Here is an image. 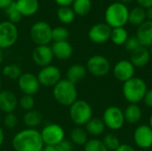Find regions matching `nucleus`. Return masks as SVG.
I'll use <instances>...</instances> for the list:
<instances>
[{"mask_svg":"<svg viewBox=\"0 0 152 151\" xmlns=\"http://www.w3.org/2000/svg\"><path fill=\"white\" fill-rule=\"evenodd\" d=\"M14 151H42L45 148L40 131L26 128L19 131L12 139Z\"/></svg>","mask_w":152,"mask_h":151,"instance_id":"1","label":"nucleus"},{"mask_svg":"<svg viewBox=\"0 0 152 151\" xmlns=\"http://www.w3.org/2000/svg\"><path fill=\"white\" fill-rule=\"evenodd\" d=\"M77 89L76 85L66 78H61L53 87V96L61 105L70 107L77 100Z\"/></svg>","mask_w":152,"mask_h":151,"instance_id":"2","label":"nucleus"},{"mask_svg":"<svg viewBox=\"0 0 152 151\" xmlns=\"http://www.w3.org/2000/svg\"><path fill=\"white\" fill-rule=\"evenodd\" d=\"M129 11L128 7L121 2L110 4L105 10V23L111 28L125 27L128 22Z\"/></svg>","mask_w":152,"mask_h":151,"instance_id":"3","label":"nucleus"},{"mask_svg":"<svg viewBox=\"0 0 152 151\" xmlns=\"http://www.w3.org/2000/svg\"><path fill=\"white\" fill-rule=\"evenodd\" d=\"M147 85L141 77H132L124 83L122 92L125 99L130 104H137L143 100L147 92Z\"/></svg>","mask_w":152,"mask_h":151,"instance_id":"4","label":"nucleus"},{"mask_svg":"<svg viewBox=\"0 0 152 151\" xmlns=\"http://www.w3.org/2000/svg\"><path fill=\"white\" fill-rule=\"evenodd\" d=\"M69 117L77 126L86 125L93 118V109L84 100H77L69 107Z\"/></svg>","mask_w":152,"mask_h":151,"instance_id":"5","label":"nucleus"},{"mask_svg":"<svg viewBox=\"0 0 152 151\" xmlns=\"http://www.w3.org/2000/svg\"><path fill=\"white\" fill-rule=\"evenodd\" d=\"M53 28L46 21L39 20L35 22L29 30L32 42L36 45H49L52 40Z\"/></svg>","mask_w":152,"mask_h":151,"instance_id":"6","label":"nucleus"},{"mask_svg":"<svg viewBox=\"0 0 152 151\" xmlns=\"http://www.w3.org/2000/svg\"><path fill=\"white\" fill-rule=\"evenodd\" d=\"M40 134L45 146L59 145L65 139V131L63 127L54 123L45 125L40 131Z\"/></svg>","mask_w":152,"mask_h":151,"instance_id":"7","label":"nucleus"},{"mask_svg":"<svg viewBox=\"0 0 152 151\" xmlns=\"http://www.w3.org/2000/svg\"><path fill=\"white\" fill-rule=\"evenodd\" d=\"M19 37V30L16 24L4 20L0 22V49H7L13 46Z\"/></svg>","mask_w":152,"mask_h":151,"instance_id":"8","label":"nucleus"},{"mask_svg":"<svg viewBox=\"0 0 152 151\" xmlns=\"http://www.w3.org/2000/svg\"><path fill=\"white\" fill-rule=\"evenodd\" d=\"M37 77L41 86L49 88L53 87L58 82L61 80V72L57 66L51 64L41 68Z\"/></svg>","mask_w":152,"mask_h":151,"instance_id":"9","label":"nucleus"},{"mask_svg":"<svg viewBox=\"0 0 152 151\" xmlns=\"http://www.w3.org/2000/svg\"><path fill=\"white\" fill-rule=\"evenodd\" d=\"M86 68L94 77H104L110 70V63L105 56L95 54L87 60Z\"/></svg>","mask_w":152,"mask_h":151,"instance_id":"10","label":"nucleus"},{"mask_svg":"<svg viewBox=\"0 0 152 151\" xmlns=\"http://www.w3.org/2000/svg\"><path fill=\"white\" fill-rule=\"evenodd\" d=\"M102 121L106 127L111 130H119L125 124L124 111L117 106L108 107L103 112Z\"/></svg>","mask_w":152,"mask_h":151,"instance_id":"11","label":"nucleus"},{"mask_svg":"<svg viewBox=\"0 0 152 151\" xmlns=\"http://www.w3.org/2000/svg\"><path fill=\"white\" fill-rule=\"evenodd\" d=\"M19 90L26 95L34 96L37 93L40 88V84L37 77L31 72L22 73L17 80Z\"/></svg>","mask_w":152,"mask_h":151,"instance_id":"12","label":"nucleus"},{"mask_svg":"<svg viewBox=\"0 0 152 151\" xmlns=\"http://www.w3.org/2000/svg\"><path fill=\"white\" fill-rule=\"evenodd\" d=\"M111 30L112 28L105 22L96 23L89 29L88 37L90 41L94 44H103L110 39Z\"/></svg>","mask_w":152,"mask_h":151,"instance_id":"13","label":"nucleus"},{"mask_svg":"<svg viewBox=\"0 0 152 151\" xmlns=\"http://www.w3.org/2000/svg\"><path fill=\"white\" fill-rule=\"evenodd\" d=\"M53 58V53L50 45H37L32 52V61L40 68L51 65Z\"/></svg>","mask_w":152,"mask_h":151,"instance_id":"14","label":"nucleus"},{"mask_svg":"<svg viewBox=\"0 0 152 151\" xmlns=\"http://www.w3.org/2000/svg\"><path fill=\"white\" fill-rule=\"evenodd\" d=\"M114 77L120 82H126L134 77L135 67L132 64L130 61L121 60L116 63L113 69Z\"/></svg>","mask_w":152,"mask_h":151,"instance_id":"15","label":"nucleus"},{"mask_svg":"<svg viewBox=\"0 0 152 151\" xmlns=\"http://www.w3.org/2000/svg\"><path fill=\"white\" fill-rule=\"evenodd\" d=\"M135 144L141 149H150L152 147V129L150 125H142L138 126L134 133Z\"/></svg>","mask_w":152,"mask_h":151,"instance_id":"16","label":"nucleus"},{"mask_svg":"<svg viewBox=\"0 0 152 151\" xmlns=\"http://www.w3.org/2000/svg\"><path fill=\"white\" fill-rule=\"evenodd\" d=\"M18 107V98L10 90L0 91V110L4 113H13Z\"/></svg>","mask_w":152,"mask_h":151,"instance_id":"17","label":"nucleus"},{"mask_svg":"<svg viewBox=\"0 0 152 151\" xmlns=\"http://www.w3.org/2000/svg\"><path fill=\"white\" fill-rule=\"evenodd\" d=\"M51 48L53 57L59 61H67L73 54V47L69 41L53 42Z\"/></svg>","mask_w":152,"mask_h":151,"instance_id":"18","label":"nucleus"},{"mask_svg":"<svg viewBox=\"0 0 152 151\" xmlns=\"http://www.w3.org/2000/svg\"><path fill=\"white\" fill-rule=\"evenodd\" d=\"M137 39L143 47H151L152 45V21L146 20L140 25L136 30Z\"/></svg>","mask_w":152,"mask_h":151,"instance_id":"19","label":"nucleus"},{"mask_svg":"<svg viewBox=\"0 0 152 151\" xmlns=\"http://www.w3.org/2000/svg\"><path fill=\"white\" fill-rule=\"evenodd\" d=\"M150 51L147 47L141 46L137 50L131 53L130 61L135 68H143L151 61Z\"/></svg>","mask_w":152,"mask_h":151,"instance_id":"20","label":"nucleus"},{"mask_svg":"<svg viewBox=\"0 0 152 151\" xmlns=\"http://www.w3.org/2000/svg\"><path fill=\"white\" fill-rule=\"evenodd\" d=\"M14 4L21 16H32L36 14L39 9L38 0H16Z\"/></svg>","mask_w":152,"mask_h":151,"instance_id":"21","label":"nucleus"},{"mask_svg":"<svg viewBox=\"0 0 152 151\" xmlns=\"http://www.w3.org/2000/svg\"><path fill=\"white\" fill-rule=\"evenodd\" d=\"M86 74H87V69L85 66L78 63L73 64L67 70L66 79H68L69 82L73 83L74 85H77V83L85 79Z\"/></svg>","mask_w":152,"mask_h":151,"instance_id":"22","label":"nucleus"},{"mask_svg":"<svg viewBox=\"0 0 152 151\" xmlns=\"http://www.w3.org/2000/svg\"><path fill=\"white\" fill-rule=\"evenodd\" d=\"M43 119L44 117L42 113L35 109L25 112L23 116V123L27 126V128L36 129L37 126H39L42 124Z\"/></svg>","mask_w":152,"mask_h":151,"instance_id":"23","label":"nucleus"},{"mask_svg":"<svg viewBox=\"0 0 152 151\" xmlns=\"http://www.w3.org/2000/svg\"><path fill=\"white\" fill-rule=\"evenodd\" d=\"M70 142L77 146H85L86 143L88 142V133L86 129L82 128L81 126L74 127L69 133Z\"/></svg>","mask_w":152,"mask_h":151,"instance_id":"24","label":"nucleus"},{"mask_svg":"<svg viewBox=\"0 0 152 151\" xmlns=\"http://www.w3.org/2000/svg\"><path fill=\"white\" fill-rule=\"evenodd\" d=\"M142 116L141 108L137 104H129L124 111L125 121L129 124H137Z\"/></svg>","mask_w":152,"mask_h":151,"instance_id":"25","label":"nucleus"},{"mask_svg":"<svg viewBox=\"0 0 152 151\" xmlns=\"http://www.w3.org/2000/svg\"><path fill=\"white\" fill-rule=\"evenodd\" d=\"M146 20V10L144 8L138 5L136 7H134L131 11H129L128 22L131 23L132 25L139 27Z\"/></svg>","mask_w":152,"mask_h":151,"instance_id":"26","label":"nucleus"},{"mask_svg":"<svg viewBox=\"0 0 152 151\" xmlns=\"http://www.w3.org/2000/svg\"><path fill=\"white\" fill-rule=\"evenodd\" d=\"M105 125L102 119L100 118H92L86 125V131L87 132L88 135L93 136H100L105 131Z\"/></svg>","mask_w":152,"mask_h":151,"instance_id":"27","label":"nucleus"},{"mask_svg":"<svg viewBox=\"0 0 152 151\" xmlns=\"http://www.w3.org/2000/svg\"><path fill=\"white\" fill-rule=\"evenodd\" d=\"M71 5L76 15L86 16L91 12L93 4L91 0H74Z\"/></svg>","mask_w":152,"mask_h":151,"instance_id":"28","label":"nucleus"},{"mask_svg":"<svg viewBox=\"0 0 152 151\" xmlns=\"http://www.w3.org/2000/svg\"><path fill=\"white\" fill-rule=\"evenodd\" d=\"M57 18L62 24H70L75 20L76 14L70 6L59 7L57 10Z\"/></svg>","mask_w":152,"mask_h":151,"instance_id":"29","label":"nucleus"},{"mask_svg":"<svg viewBox=\"0 0 152 151\" xmlns=\"http://www.w3.org/2000/svg\"><path fill=\"white\" fill-rule=\"evenodd\" d=\"M128 32L125 28V27L121 28H115L111 30L110 40L116 45H123L126 42L128 38Z\"/></svg>","mask_w":152,"mask_h":151,"instance_id":"30","label":"nucleus"},{"mask_svg":"<svg viewBox=\"0 0 152 151\" xmlns=\"http://www.w3.org/2000/svg\"><path fill=\"white\" fill-rule=\"evenodd\" d=\"M2 74L4 77L11 79V80H18V78L22 74L21 68L16 64V63H11L8 65H5L2 69Z\"/></svg>","mask_w":152,"mask_h":151,"instance_id":"31","label":"nucleus"},{"mask_svg":"<svg viewBox=\"0 0 152 151\" xmlns=\"http://www.w3.org/2000/svg\"><path fill=\"white\" fill-rule=\"evenodd\" d=\"M69 37V32L65 27H56L52 31V40L53 42L68 41Z\"/></svg>","mask_w":152,"mask_h":151,"instance_id":"32","label":"nucleus"},{"mask_svg":"<svg viewBox=\"0 0 152 151\" xmlns=\"http://www.w3.org/2000/svg\"><path fill=\"white\" fill-rule=\"evenodd\" d=\"M35 104H36V101H35L34 96H31V95L23 94L18 100V106H20V108L25 112L34 109Z\"/></svg>","mask_w":152,"mask_h":151,"instance_id":"33","label":"nucleus"},{"mask_svg":"<svg viewBox=\"0 0 152 151\" xmlns=\"http://www.w3.org/2000/svg\"><path fill=\"white\" fill-rule=\"evenodd\" d=\"M103 144L107 148V150L110 151H115L119 146H120V141L118 138L117 135L114 133H109L107 134L103 140H102Z\"/></svg>","mask_w":152,"mask_h":151,"instance_id":"34","label":"nucleus"},{"mask_svg":"<svg viewBox=\"0 0 152 151\" xmlns=\"http://www.w3.org/2000/svg\"><path fill=\"white\" fill-rule=\"evenodd\" d=\"M84 151H109L102 141L99 139H91L84 146Z\"/></svg>","mask_w":152,"mask_h":151,"instance_id":"35","label":"nucleus"},{"mask_svg":"<svg viewBox=\"0 0 152 151\" xmlns=\"http://www.w3.org/2000/svg\"><path fill=\"white\" fill-rule=\"evenodd\" d=\"M5 14L8 18V20L13 24H16L17 22H19L21 19V14L20 13V12L18 11V9L15 6L14 2L5 10Z\"/></svg>","mask_w":152,"mask_h":151,"instance_id":"36","label":"nucleus"},{"mask_svg":"<svg viewBox=\"0 0 152 151\" xmlns=\"http://www.w3.org/2000/svg\"><path fill=\"white\" fill-rule=\"evenodd\" d=\"M18 123H19V120H18L17 116L14 114V112L4 115V119H3V124L5 128L10 129V130L14 129L18 125Z\"/></svg>","mask_w":152,"mask_h":151,"instance_id":"37","label":"nucleus"},{"mask_svg":"<svg viewBox=\"0 0 152 151\" xmlns=\"http://www.w3.org/2000/svg\"><path fill=\"white\" fill-rule=\"evenodd\" d=\"M125 46L126 48L127 51L133 53L134 51L137 50L139 47H141V44L139 42V40L137 39V37L134 36H131V37H128L126 42L125 43Z\"/></svg>","mask_w":152,"mask_h":151,"instance_id":"38","label":"nucleus"},{"mask_svg":"<svg viewBox=\"0 0 152 151\" xmlns=\"http://www.w3.org/2000/svg\"><path fill=\"white\" fill-rule=\"evenodd\" d=\"M60 147L62 149L63 151H73L74 150V144L70 142V140H66L64 139L60 144Z\"/></svg>","mask_w":152,"mask_h":151,"instance_id":"39","label":"nucleus"},{"mask_svg":"<svg viewBox=\"0 0 152 151\" xmlns=\"http://www.w3.org/2000/svg\"><path fill=\"white\" fill-rule=\"evenodd\" d=\"M142 101H144V104L147 107L152 109V88L150 89V90H147V92H146Z\"/></svg>","mask_w":152,"mask_h":151,"instance_id":"40","label":"nucleus"},{"mask_svg":"<svg viewBox=\"0 0 152 151\" xmlns=\"http://www.w3.org/2000/svg\"><path fill=\"white\" fill-rule=\"evenodd\" d=\"M139 6L144 8L145 10L152 7V0H136Z\"/></svg>","mask_w":152,"mask_h":151,"instance_id":"41","label":"nucleus"},{"mask_svg":"<svg viewBox=\"0 0 152 151\" xmlns=\"http://www.w3.org/2000/svg\"><path fill=\"white\" fill-rule=\"evenodd\" d=\"M54 2L59 5V7H63V6H70L74 0H54Z\"/></svg>","mask_w":152,"mask_h":151,"instance_id":"42","label":"nucleus"},{"mask_svg":"<svg viewBox=\"0 0 152 151\" xmlns=\"http://www.w3.org/2000/svg\"><path fill=\"white\" fill-rule=\"evenodd\" d=\"M13 2H14V0H0V9L1 10H5Z\"/></svg>","mask_w":152,"mask_h":151,"instance_id":"43","label":"nucleus"},{"mask_svg":"<svg viewBox=\"0 0 152 151\" xmlns=\"http://www.w3.org/2000/svg\"><path fill=\"white\" fill-rule=\"evenodd\" d=\"M115 151H135L134 149L128 144H120V146Z\"/></svg>","mask_w":152,"mask_h":151,"instance_id":"44","label":"nucleus"},{"mask_svg":"<svg viewBox=\"0 0 152 151\" xmlns=\"http://www.w3.org/2000/svg\"><path fill=\"white\" fill-rule=\"evenodd\" d=\"M42 151H63L60 147V145H53V146H45Z\"/></svg>","mask_w":152,"mask_h":151,"instance_id":"45","label":"nucleus"},{"mask_svg":"<svg viewBox=\"0 0 152 151\" xmlns=\"http://www.w3.org/2000/svg\"><path fill=\"white\" fill-rule=\"evenodd\" d=\"M4 132L3 127L0 126V148L4 144Z\"/></svg>","mask_w":152,"mask_h":151,"instance_id":"46","label":"nucleus"},{"mask_svg":"<svg viewBox=\"0 0 152 151\" xmlns=\"http://www.w3.org/2000/svg\"><path fill=\"white\" fill-rule=\"evenodd\" d=\"M146 18L147 20L152 21V7L146 9Z\"/></svg>","mask_w":152,"mask_h":151,"instance_id":"47","label":"nucleus"},{"mask_svg":"<svg viewBox=\"0 0 152 151\" xmlns=\"http://www.w3.org/2000/svg\"><path fill=\"white\" fill-rule=\"evenodd\" d=\"M4 51H3L2 49H0V65L2 64V62H3V61H4Z\"/></svg>","mask_w":152,"mask_h":151,"instance_id":"48","label":"nucleus"},{"mask_svg":"<svg viewBox=\"0 0 152 151\" xmlns=\"http://www.w3.org/2000/svg\"><path fill=\"white\" fill-rule=\"evenodd\" d=\"M133 0H120V2L121 3H123V4H127V3H130V2H132Z\"/></svg>","mask_w":152,"mask_h":151,"instance_id":"49","label":"nucleus"},{"mask_svg":"<svg viewBox=\"0 0 152 151\" xmlns=\"http://www.w3.org/2000/svg\"><path fill=\"white\" fill-rule=\"evenodd\" d=\"M150 126L151 127L152 129V115L151 116V118H150Z\"/></svg>","mask_w":152,"mask_h":151,"instance_id":"50","label":"nucleus"},{"mask_svg":"<svg viewBox=\"0 0 152 151\" xmlns=\"http://www.w3.org/2000/svg\"><path fill=\"white\" fill-rule=\"evenodd\" d=\"M149 51H150V54H151V56L152 57V45L150 47V49H149Z\"/></svg>","mask_w":152,"mask_h":151,"instance_id":"51","label":"nucleus"},{"mask_svg":"<svg viewBox=\"0 0 152 151\" xmlns=\"http://www.w3.org/2000/svg\"><path fill=\"white\" fill-rule=\"evenodd\" d=\"M2 90V78L0 77V91Z\"/></svg>","mask_w":152,"mask_h":151,"instance_id":"52","label":"nucleus"},{"mask_svg":"<svg viewBox=\"0 0 152 151\" xmlns=\"http://www.w3.org/2000/svg\"><path fill=\"white\" fill-rule=\"evenodd\" d=\"M0 151H1V150H0Z\"/></svg>","mask_w":152,"mask_h":151,"instance_id":"53","label":"nucleus"}]
</instances>
